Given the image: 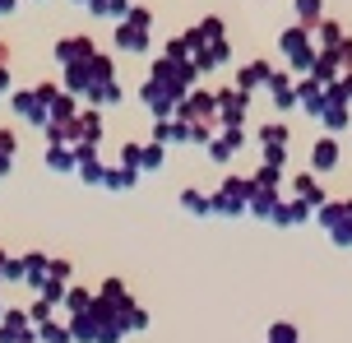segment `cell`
<instances>
[{
  "instance_id": "6da1fadb",
  "label": "cell",
  "mask_w": 352,
  "mask_h": 343,
  "mask_svg": "<svg viewBox=\"0 0 352 343\" xmlns=\"http://www.w3.org/2000/svg\"><path fill=\"white\" fill-rule=\"evenodd\" d=\"M56 84H37V89H14L10 93V107H14L19 121H28V126H42L52 121V98H56Z\"/></svg>"
},
{
  "instance_id": "7a4b0ae2",
  "label": "cell",
  "mask_w": 352,
  "mask_h": 343,
  "mask_svg": "<svg viewBox=\"0 0 352 343\" xmlns=\"http://www.w3.org/2000/svg\"><path fill=\"white\" fill-rule=\"evenodd\" d=\"M278 52L287 56V74H292V79H306L311 65H316V56H320V47H311V28L297 23V28H283Z\"/></svg>"
},
{
  "instance_id": "3957f363",
  "label": "cell",
  "mask_w": 352,
  "mask_h": 343,
  "mask_svg": "<svg viewBox=\"0 0 352 343\" xmlns=\"http://www.w3.org/2000/svg\"><path fill=\"white\" fill-rule=\"evenodd\" d=\"M148 28H153V10H144V5H130L125 19L116 23V47L130 56H144L148 52Z\"/></svg>"
},
{
  "instance_id": "277c9868",
  "label": "cell",
  "mask_w": 352,
  "mask_h": 343,
  "mask_svg": "<svg viewBox=\"0 0 352 343\" xmlns=\"http://www.w3.org/2000/svg\"><path fill=\"white\" fill-rule=\"evenodd\" d=\"M209 204H213V214H218V218H241L250 209V177H228L209 195Z\"/></svg>"
},
{
  "instance_id": "5b68a950",
  "label": "cell",
  "mask_w": 352,
  "mask_h": 343,
  "mask_svg": "<svg viewBox=\"0 0 352 343\" xmlns=\"http://www.w3.org/2000/svg\"><path fill=\"white\" fill-rule=\"evenodd\" d=\"M47 265H52V255L28 251V255H19V260L5 265V278H0V283H28L33 292H42L47 288Z\"/></svg>"
},
{
  "instance_id": "8992f818",
  "label": "cell",
  "mask_w": 352,
  "mask_h": 343,
  "mask_svg": "<svg viewBox=\"0 0 352 343\" xmlns=\"http://www.w3.org/2000/svg\"><path fill=\"white\" fill-rule=\"evenodd\" d=\"M176 121L186 126H218V102H213V89H190L181 102H176Z\"/></svg>"
},
{
  "instance_id": "52a82bcc",
  "label": "cell",
  "mask_w": 352,
  "mask_h": 343,
  "mask_svg": "<svg viewBox=\"0 0 352 343\" xmlns=\"http://www.w3.org/2000/svg\"><path fill=\"white\" fill-rule=\"evenodd\" d=\"M213 102H218V126L223 130H246V111L250 98L236 89H213Z\"/></svg>"
},
{
  "instance_id": "ba28073f",
  "label": "cell",
  "mask_w": 352,
  "mask_h": 343,
  "mask_svg": "<svg viewBox=\"0 0 352 343\" xmlns=\"http://www.w3.org/2000/svg\"><path fill=\"white\" fill-rule=\"evenodd\" d=\"M65 144L70 148H79V144H102V111L98 107H88V111H79L70 121V130H65Z\"/></svg>"
},
{
  "instance_id": "9c48e42d",
  "label": "cell",
  "mask_w": 352,
  "mask_h": 343,
  "mask_svg": "<svg viewBox=\"0 0 352 343\" xmlns=\"http://www.w3.org/2000/svg\"><path fill=\"white\" fill-rule=\"evenodd\" d=\"M0 343H37V325L28 320L23 307H5V316H0Z\"/></svg>"
},
{
  "instance_id": "30bf717a",
  "label": "cell",
  "mask_w": 352,
  "mask_h": 343,
  "mask_svg": "<svg viewBox=\"0 0 352 343\" xmlns=\"http://www.w3.org/2000/svg\"><path fill=\"white\" fill-rule=\"evenodd\" d=\"M264 89H269V102H274V111H278V116L297 111V79H292L287 70H274Z\"/></svg>"
},
{
  "instance_id": "8fae6325",
  "label": "cell",
  "mask_w": 352,
  "mask_h": 343,
  "mask_svg": "<svg viewBox=\"0 0 352 343\" xmlns=\"http://www.w3.org/2000/svg\"><path fill=\"white\" fill-rule=\"evenodd\" d=\"M140 98H144V107L153 111V121H172V116H176V102H181L172 89H162V84H153V79L140 89Z\"/></svg>"
},
{
  "instance_id": "7c38bea8",
  "label": "cell",
  "mask_w": 352,
  "mask_h": 343,
  "mask_svg": "<svg viewBox=\"0 0 352 343\" xmlns=\"http://www.w3.org/2000/svg\"><path fill=\"white\" fill-rule=\"evenodd\" d=\"M93 56H98V47H93V37H84V33L56 42V60H60L65 70H70V65H84V60H93Z\"/></svg>"
},
{
  "instance_id": "4fadbf2b",
  "label": "cell",
  "mask_w": 352,
  "mask_h": 343,
  "mask_svg": "<svg viewBox=\"0 0 352 343\" xmlns=\"http://www.w3.org/2000/svg\"><path fill=\"white\" fill-rule=\"evenodd\" d=\"M74 177L84 181V186H102L107 163L98 158V148H93V144H79V148H74Z\"/></svg>"
},
{
  "instance_id": "5bb4252c",
  "label": "cell",
  "mask_w": 352,
  "mask_h": 343,
  "mask_svg": "<svg viewBox=\"0 0 352 343\" xmlns=\"http://www.w3.org/2000/svg\"><path fill=\"white\" fill-rule=\"evenodd\" d=\"M320 121H324V135H343L352 130V102L334 98V93H324V111H320Z\"/></svg>"
},
{
  "instance_id": "9a60e30c",
  "label": "cell",
  "mask_w": 352,
  "mask_h": 343,
  "mask_svg": "<svg viewBox=\"0 0 352 343\" xmlns=\"http://www.w3.org/2000/svg\"><path fill=\"white\" fill-rule=\"evenodd\" d=\"M246 144V130H213V140L204 148H209L213 163H232V153Z\"/></svg>"
},
{
  "instance_id": "2e32d148",
  "label": "cell",
  "mask_w": 352,
  "mask_h": 343,
  "mask_svg": "<svg viewBox=\"0 0 352 343\" xmlns=\"http://www.w3.org/2000/svg\"><path fill=\"white\" fill-rule=\"evenodd\" d=\"M338 158H343V153H338V135H324V140H316V144H311V172H316V177L334 172Z\"/></svg>"
},
{
  "instance_id": "e0dca14e",
  "label": "cell",
  "mask_w": 352,
  "mask_h": 343,
  "mask_svg": "<svg viewBox=\"0 0 352 343\" xmlns=\"http://www.w3.org/2000/svg\"><path fill=\"white\" fill-rule=\"evenodd\" d=\"M269 74H274V65H269V60H250V65H241V70H236V84H232V89L250 98L255 89H264V84H269Z\"/></svg>"
},
{
  "instance_id": "ac0fdd59",
  "label": "cell",
  "mask_w": 352,
  "mask_h": 343,
  "mask_svg": "<svg viewBox=\"0 0 352 343\" xmlns=\"http://www.w3.org/2000/svg\"><path fill=\"white\" fill-rule=\"evenodd\" d=\"M311 214H316V209H306L301 199L283 195V199H278V209L269 214V223H274V228H297V223H306V218H311Z\"/></svg>"
},
{
  "instance_id": "d6986e66",
  "label": "cell",
  "mask_w": 352,
  "mask_h": 343,
  "mask_svg": "<svg viewBox=\"0 0 352 343\" xmlns=\"http://www.w3.org/2000/svg\"><path fill=\"white\" fill-rule=\"evenodd\" d=\"M292 199H301L306 209H320V204H324V186H320L316 172H301V177H292Z\"/></svg>"
},
{
  "instance_id": "ffe728a7",
  "label": "cell",
  "mask_w": 352,
  "mask_h": 343,
  "mask_svg": "<svg viewBox=\"0 0 352 343\" xmlns=\"http://www.w3.org/2000/svg\"><path fill=\"white\" fill-rule=\"evenodd\" d=\"M278 199H283V186H255V181H250V214L255 218L269 223V214L278 209Z\"/></svg>"
},
{
  "instance_id": "44dd1931",
  "label": "cell",
  "mask_w": 352,
  "mask_h": 343,
  "mask_svg": "<svg viewBox=\"0 0 352 343\" xmlns=\"http://www.w3.org/2000/svg\"><path fill=\"white\" fill-rule=\"evenodd\" d=\"M297 107L320 121V111H324V89H320L316 79H297Z\"/></svg>"
},
{
  "instance_id": "7402d4cb",
  "label": "cell",
  "mask_w": 352,
  "mask_h": 343,
  "mask_svg": "<svg viewBox=\"0 0 352 343\" xmlns=\"http://www.w3.org/2000/svg\"><path fill=\"white\" fill-rule=\"evenodd\" d=\"M153 144H162V148L190 144V126L186 121H153Z\"/></svg>"
},
{
  "instance_id": "603a6c76",
  "label": "cell",
  "mask_w": 352,
  "mask_h": 343,
  "mask_svg": "<svg viewBox=\"0 0 352 343\" xmlns=\"http://www.w3.org/2000/svg\"><path fill=\"white\" fill-rule=\"evenodd\" d=\"M255 140H260L264 148H287L292 144V130H287V121H264V126L255 130Z\"/></svg>"
},
{
  "instance_id": "cb8c5ba5",
  "label": "cell",
  "mask_w": 352,
  "mask_h": 343,
  "mask_svg": "<svg viewBox=\"0 0 352 343\" xmlns=\"http://www.w3.org/2000/svg\"><path fill=\"white\" fill-rule=\"evenodd\" d=\"M79 116V102H74L70 93H56L52 98V121L47 126H60V130H70V121Z\"/></svg>"
},
{
  "instance_id": "d4e9b609",
  "label": "cell",
  "mask_w": 352,
  "mask_h": 343,
  "mask_svg": "<svg viewBox=\"0 0 352 343\" xmlns=\"http://www.w3.org/2000/svg\"><path fill=\"white\" fill-rule=\"evenodd\" d=\"M98 302H102V307H111V311H125V307H135V302H130V292H125V283H121V278H107V283H102V292H98Z\"/></svg>"
},
{
  "instance_id": "484cf974",
  "label": "cell",
  "mask_w": 352,
  "mask_h": 343,
  "mask_svg": "<svg viewBox=\"0 0 352 343\" xmlns=\"http://www.w3.org/2000/svg\"><path fill=\"white\" fill-rule=\"evenodd\" d=\"M162 163H167V148L162 144H140V158H135V172H162Z\"/></svg>"
},
{
  "instance_id": "4316f807",
  "label": "cell",
  "mask_w": 352,
  "mask_h": 343,
  "mask_svg": "<svg viewBox=\"0 0 352 343\" xmlns=\"http://www.w3.org/2000/svg\"><path fill=\"white\" fill-rule=\"evenodd\" d=\"M176 199H181V209H186V214H195V218H213V204H209V195H204V190H195V186H190V190H181Z\"/></svg>"
},
{
  "instance_id": "83f0119b",
  "label": "cell",
  "mask_w": 352,
  "mask_h": 343,
  "mask_svg": "<svg viewBox=\"0 0 352 343\" xmlns=\"http://www.w3.org/2000/svg\"><path fill=\"white\" fill-rule=\"evenodd\" d=\"M37 343H74V334H70V320H47V325H37Z\"/></svg>"
},
{
  "instance_id": "f1b7e54d",
  "label": "cell",
  "mask_w": 352,
  "mask_h": 343,
  "mask_svg": "<svg viewBox=\"0 0 352 343\" xmlns=\"http://www.w3.org/2000/svg\"><path fill=\"white\" fill-rule=\"evenodd\" d=\"M65 320H74V316H84V311H93V292L88 288H65Z\"/></svg>"
},
{
  "instance_id": "f546056e",
  "label": "cell",
  "mask_w": 352,
  "mask_h": 343,
  "mask_svg": "<svg viewBox=\"0 0 352 343\" xmlns=\"http://www.w3.org/2000/svg\"><path fill=\"white\" fill-rule=\"evenodd\" d=\"M135 181H140V172H130V167H107V177H102V190H116V195H121V190H130V186H135Z\"/></svg>"
},
{
  "instance_id": "4dcf8cb0",
  "label": "cell",
  "mask_w": 352,
  "mask_h": 343,
  "mask_svg": "<svg viewBox=\"0 0 352 343\" xmlns=\"http://www.w3.org/2000/svg\"><path fill=\"white\" fill-rule=\"evenodd\" d=\"M70 334H74V343H98V316H93V311L74 316V320H70Z\"/></svg>"
},
{
  "instance_id": "1f68e13d",
  "label": "cell",
  "mask_w": 352,
  "mask_h": 343,
  "mask_svg": "<svg viewBox=\"0 0 352 343\" xmlns=\"http://www.w3.org/2000/svg\"><path fill=\"white\" fill-rule=\"evenodd\" d=\"M121 98H125V89L116 84V79H111V84H102V89H93V93H88V102H93L98 111H102V107H121Z\"/></svg>"
},
{
  "instance_id": "d6a6232c",
  "label": "cell",
  "mask_w": 352,
  "mask_h": 343,
  "mask_svg": "<svg viewBox=\"0 0 352 343\" xmlns=\"http://www.w3.org/2000/svg\"><path fill=\"white\" fill-rule=\"evenodd\" d=\"M125 10H130V0H88V14H98V19H116L121 23Z\"/></svg>"
},
{
  "instance_id": "836d02e7",
  "label": "cell",
  "mask_w": 352,
  "mask_h": 343,
  "mask_svg": "<svg viewBox=\"0 0 352 343\" xmlns=\"http://www.w3.org/2000/svg\"><path fill=\"white\" fill-rule=\"evenodd\" d=\"M47 167L52 172H74V148L70 144H47Z\"/></svg>"
},
{
  "instance_id": "e575fe53",
  "label": "cell",
  "mask_w": 352,
  "mask_h": 343,
  "mask_svg": "<svg viewBox=\"0 0 352 343\" xmlns=\"http://www.w3.org/2000/svg\"><path fill=\"white\" fill-rule=\"evenodd\" d=\"M297 19L301 28H320L324 23V0H297Z\"/></svg>"
},
{
  "instance_id": "d590c367",
  "label": "cell",
  "mask_w": 352,
  "mask_h": 343,
  "mask_svg": "<svg viewBox=\"0 0 352 343\" xmlns=\"http://www.w3.org/2000/svg\"><path fill=\"white\" fill-rule=\"evenodd\" d=\"M14 153H19V140H14V130H0V177L14 167Z\"/></svg>"
},
{
  "instance_id": "8d00e7d4",
  "label": "cell",
  "mask_w": 352,
  "mask_h": 343,
  "mask_svg": "<svg viewBox=\"0 0 352 343\" xmlns=\"http://www.w3.org/2000/svg\"><path fill=\"white\" fill-rule=\"evenodd\" d=\"M316 37H320V52H338V42H343V28L324 19V23L316 28Z\"/></svg>"
},
{
  "instance_id": "74e56055",
  "label": "cell",
  "mask_w": 352,
  "mask_h": 343,
  "mask_svg": "<svg viewBox=\"0 0 352 343\" xmlns=\"http://www.w3.org/2000/svg\"><path fill=\"white\" fill-rule=\"evenodd\" d=\"M121 325H125V334H140V329H148V311H144V307H125L121 311Z\"/></svg>"
},
{
  "instance_id": "f35d334b",
  "label": "cell",
  "mask_w": 352,
  "mask_h": 343,
  "mask_svg": "<svg viewBox=\"0 0 352 343\" xmlns=\"http://www.w3.org/2000/svg\"><path fill=\"white\" fill-rule=\"evenodd\" d=\"M70 274H74L70 260H52V265H47V283H60V288H70Z\"/></svg>"
},
{
  "instance_id": "ab89813d",
  "label": "cell",
  "mask_w": 352,
  "mask_h": 343,
  "mask_svg": "<svg viewBox=\"0 0 352 343\" xmlns=\"http://www.w3.org/2000/svg\"><path fill=\"white\" fill-rule=\"evenodd\" d=\"M28 320H33V325H47V320H56V302H47V297H37L33 307H28Z\"/></svg>"
},
{
  "instance_id": "60d3db41",
  "label": "cell",
  "mask_w": 352,
  "mask_h": 343,
  "mask_svg": "<svg viewBox=\"0 0 352 343\" xmlns=\"http://www.w3.org/2000/svg\"><path fill=\"white\" fill-rule=\"evenodd\" d=\"M269 343H301V339H297V325L274 320V325H269Z\"/></svg>"
},
{
  "instance_id": "b9f144b4",
  "label": "cell",
  "mask_w": 352,
  "mask_h": 343,
  "mask_svg": "<svg viewBox=\"0 0 352 343\" xmlns=\"http://www.w3.org/2000/svg\"><path fill=\"white\" fill-rule=\"evenodd\" d=\"M324 93H334V98L352 102V70H343V74H338V84H334V89H324Z\"/></svg>"
},
{
  "instance_id": "7bdbcfd3",
  "label": "cell",
  "mask_w": 352,
  "mask_h": 343,
  "mask_svg": "<svg viewBox=\"0 0 352 343\" xmlns=\"http://www.w3.org/2000/svg\"><path fill=\"white\" fill-rule=\"evenodd\" d=\"M264 167H287V148H264Z\"/></svg>"
},
{
  "instance_id": "ee69618b",
  "label": "cell",
  "mask_w": 352,
  "mask_h": 343,
  "mask_svg": "<svg viewBox=\"0 0 352 343\" xmlns=\"http://www.w3.org/2000/svg\"><path fill=\"white\" fill-rule=\"evenodd\" d=\"M338 65H343V70H352V37H343V42H338Z\"/></svg>"
},
{
  "instance_id": "f6af8a7d",
  "label": "cell",
  "mask_w": 352,
  "mask_h": 343,
  "mask_svg": "<svg viewBox=\"0 0 352 343\" xmlns=\"http://www.w3.org/2000/svg\"><path fill=\"white\" fill-rule=\"evenodd\" d=\"M14 10H19V0H0V19H5V14H14Z\"/></svg>"
},
{
  "instance_id": "bcb514c9",
  "label": "cell",
  "mask_w": 352,
  "mask_h": 343,
  "mask_svg": "<svg viewBox=\"0 0 352 343\" xmlns=\"http://www.w3.org/2000/svg\"><path fill=\"white\" fill-rule=\"evenodd\" d=\"M5 93H10V70L0 65V98H5Z\"/></svg>"
},
{
  "instance_id": "7dc6e473",
  "label": "cell",
  "mask_w": 352,
  "mask_h": 343,
  "mask_svg": "<svg viewBox=\"0 0 352 343\" xmlns=\"http://www.w3.org/2000/svg\"><path fill=\"white\" fill-rule=\"evenodd\" d=\"M5 265H10V255H5V251H0V278H5Z\"/></svg>"
},
{
  "instance_id": "c3c4849f",
  "label": "cell",
  "mask_w": 352,
  "mask_h": 343,
  "mask_svg": "<svg viewBox=\"0 0 352 343\" xmlns=\"http://www.w3.org/2000/svg\"><path fill=\"white\" fill-rule=\"evenodd\" d=\"M0 316H5V302H0Z\"/></svg>"
}]
</instances>
